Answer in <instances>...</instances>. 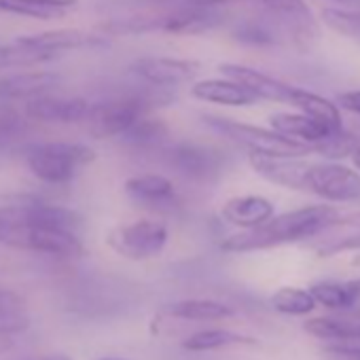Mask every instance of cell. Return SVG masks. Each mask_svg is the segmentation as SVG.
Returning a JSON list of instances; mask_svg holds the SVG:
<instances>
[{
	"mask_svg": "<svg viewBox=\"0 0 360 360\" xmlns=\"http://www.w3.org/2000/svg\"><path fill=\"white\" fill-rule=\"evenodd\" d=\"M290 106H295L297 110H301V112H305V115H311V117H316V119L328 123V125H330L333 129H337V131H343L339 108H337L330 100H326V98H322V96H318V94H314V91H307V89L297 87Z\"/></svg>",
	"mask_w": 360,
	"mask_h": 360,
	"instance_id": "cell-24",
	"label": "cell"
},
{
	"mask_svg": "<svg viewBox=\"0 0 360 360\" xmlns=\"http://www.w3.org/2000/svg\"><path fill=\"white\" fill-rule=\"evenodd\" d=\"M60 77L49 70H26L0 77V100H32L60 85Z\"/></svg>",
	"mask_w": 360,
	"mask_h": 360,
	"instance_id": "cell-16",
	"label": "cell"
},
{
	"mask_svg": "<svg viewBox=\"0 0 360 360\" xmlns=\"http://www.w3.org/2000/svg\"><path fill=\"white\" fill-rule=\"evenodd\" d=\"M311 295L318 305L328 309H347L360 299V280L349 282H318L311 288Z\"/></svg>",
	"mask_w": 360,
	"mask_h": 360,
	"instance_id": "cell-21",
	"label": "cell"
},
{
	"mask_svg": "<svg viewBox=\"0 0 360 360\" xmlns=\"http://www.w3.org/2000/svg\"><path fill=\"white\" fill-rule=\"evenodd\" d=\"M20 314H26L24 299L13 290L0 288V318L3 316H20Z\"/></svg>",
	"mask_w": 360,
	"mask_h": 360,
	"instance_id": "cell-30",
	"label": "cell"
},
{
	"mask_svg": "<svg viewBox=\"0 0 360 360\" xmlns=\"http://www.w3.org/2000/svg\"><path fill=\"white\" fill-rule=\"evenodd\" d=\"M75 7V0H0V11L34 18V20H56Z\"/></svg>",
	"mask_w": 360,
	"mask_h": 360,
	"instance_id": "cell-20",
	"label": "cell"
},
{
	"mask_svg": "<svg viewBox=\"0 0 360 360\" xmlns=\"http://www.w3.org/2000/svg\"><path fill=\"white\" fill-rule=\"evenodd\" d=\"M339 219L341 214L333 206H305L292 212L271 217L267 223L255 229H244L236 236H229L227 240H223L221 248L225 252L267 250V248H276L282 244H292V242L314 238L320 231L337 225Z\"/></svg>",
	"mask_w": 360,
	"mask_h": 360,
	"instance_id": "cell-1",
	"label": "cell"
},
{
	"mask_svg": "<svg viewBox=\"0 0 360 360\" xmlns=\"http://www.w3.org/2000/svg\"><path fill=\"white\" fill-rule=\"evenodd\" d=\"M167 238H169L167 227L161 221L142 219V221H136L129 225L115 227L108 233L106 242L123 259L146 261V259H153L163 252Z\"/></svg>",
	"mask_w": 360,
	"mask_h": 360,
	"instance_id": "cell-5",
	"label": "cell"
},
{
	"mask_svg": "<svg viewBox=\"0 0 360 360\" xmlns=\"http://www.w3.org/2000/svg\"><path fill=\"white\" fill-rule=\"evenodd\" d=\"M200 62L178 58H140L131 62L129 70L153 87H176L189 83L200 72Z\"/></svg>",
	"mask_w": 360,
	"mask_h": 360,
	"instance_id": "cell-9",
	"label": "cell"
},
{
	"mask_svg": "<svg viewBox=\"0 0 360 360\" xmlns=\"http://www.w3.org/2000/svg\"><path fill=\"white\" fill-rule=\"evenodd\" d=\"M167 314L178 320H195V322H206V320H225L236 314L233 307L212 301V299H185L172 303L167 307Z\"/></svg>",
	"mask_w": 360,
	"mask_h": 360,
	"instance_id": "cell-19",
	"label": "cell"
},
{
	"mask_svg": "<svg viewBox=\"0 0 360 360\" xmlns=\"http://www.w3.org/2000/svg\"><path fill=\"white\" fill-rule=\"evenodd\" d=\"M324 354H328L335 360H360V347H352V345H326Z\"/></svg>",
	"mask_w": 360,
	"mask_h": 360,
	"instance_id": "cell-31",
	"label": "cell"
},
{
	"mask_svg": "<svg viewBox=\"0 0 360 360\" xmlns=\"http://www.w3.org/2000/svg\"><path fill=\"white\" fill-rule=\"evenodd\" d=\"M303 191L335 204L356 202L360 200V174L335 161L309 163Z\"/></svg>",
	"mask_w": 360,
	"mask_h": 360,
	"instance_id": "cell-6",
	"label": "cell"
},
{
	"mask_svg": "<svg viewBox=\"0 0 360 360\" xmlns=\"http://www.w3.org/2000/svg\"><path fill=\"white\" fill-rule=\"evenodd\" d=\"M15 43L26 47V49L41 53L47 60H51L60 53H66V51H75V49H94V47H106L108 45V41L104 37H96V34L75 30V28L22 34L15 39Z\"/></svg>",
	"mask_w": 360,
	"mask_h": 360,
	"instance_id": "cell-8",
	"label": "cell"
},
{
	"mask_svg": "<svg viewBox=\"0 0 360 360\" xmlns=\"http://www.w3.org/2000/svg\"><path fill=\"white\" fill-rule=\"evenodd\" d=\"M98 360H125V358H98Z\"/></svg>",
	"mask_w": 360,
	"mask_h": 360,
	"instance_id": "cell-35",
	"label": "cell"
},
{
	"mask_svg": "<svg viewBox=\"0 0 360 360\" xmlns=\"http://www.w3.org/2000/svg\"><path fill=\"white\" fill-rule=\"evenodd\" d=\"M157 100L153 96H129L119 98L112 102L96 104L89 115V131L96 138H115L123 136L138 119L144 117V112L155 104Z\"/></svg>",
	"mask_w": 360,
	"mask_h": 360,
	"instance_id": "cell-7",
	"label": "cell"
},
{
	"mask_svg": "<svg viewBox=\"0 0 360 360\" xmlns=\"http://www.w3.org/2000/svg\"><path fill=\"white\" fill-rule=\"evenodd\" d=\"M252 343L257 341L242 333H233L227 328H206L187 337L183 341V347L189 352H208V349H219V347H229V345H252Z\"/></svg>",
	"mask_w": 360,
	"mask_h": 360,
	"instance_id": "cell-23",
	"label": "cell"
},
{
	"mask_svg": "<svg viewBox=\"0 0 360 360\" xmlns=\"http://www.w3.org/2000/svg\"><path fill=\"white\" fill-rule=\"evenodd\" d=\"M352 161H354V165L360 169V144L352 150Z\"/></svg>",
	"mask_w": 360,
	"mask_h": 360,
	"instance_id": "cell-33",
	"label": "cell"
},
{
	"mask_svg": "<svg viewBox=\"0 0 360 360\" xmlns=\"http://www.w3.org/2000/svg\"><path fill=\"white\" fill-rule=\"evenodd\" d=\"M191 96L195 100H202V102L221 104V106H236V108L252 106V104H257L261 100L244 83H240L236 79H229V77L200 81V83H195L191 87Z\"/></svg>",
	"mask_w": 360,
	"mask_h": 360,
	"instance_id": "cell-14",
	"label": "cell"
},
{
	"mask_svg": "<svg viewBox=\"0 0 360 360\" xmlns=\"http://www.w3.org/2000/svg\"><path fill=\"white\" fill-rule=\"evenodd\" d=\"M221 72L229 79H236L240 83H244L248 89H252L261 100H269V102H286L290 104L295 98L297 87L288 85L271 75H265L261 70H255L250 66H242V64H223Z\"/></svg>",
	"mask_w": 360,
	"mask_h": 360,
	"instance_id": "cell-12",
	"label": "cell"
},
{
	"mask_svg": "<svg viewBox=\"0 0 360 360\" xmlns=\"http://www.w3.org/2000/svg\"><path fill=\"white\" fill-rule=\"evenodd\" d=\"M221 217L240 229H255L274 217V204L263 195H238L223 204Z\"/></svg>",
	"mask_w": 360,
	"mask_h": 360,
	"instance_id": "cell-18",
	"label": "cell"
},
{
	"mask_svg": "<svg viewBox=\"0 0 360 360\" xmlns=\"http://www.w3.org/2000/svg\"><path fill=\"white\" fill-rule=\"evenodd\" d=\"M189 5H200V7H221V5H231V3H259L267 7L269 11L284 15L297 24H311V13L303 0H187Z\"/></svg>",
	"mask_w": 360,
	"mask_h": 360,
	"instance_id": "cell-22",
	"label": "cell"
},
{
	"mask_svg": "<svg viewBox=\"0 0 360 360\" xmlns=\"http://www.w3.org/2000/svg\"><path fill=\"white\" fill-rule=\"evenodd\" d=\"M335 3H345V5H354V3H358V0H335Z\"/></svg>",
	"mask_w": 360,
	"mask_h": 360,
	"instance_id": "cell-34",
	"label": "cell"
},
{
	"mask_svg": "<svg viewBox=\"0 0 360 360\" xmlns=\"http://www.w3.org/2000/svg\"><path fill=\"white\" fill-rule=\"evenodd\" d=\"M271 305L276 311H280L284 316H307L316 309L318 303H316L311 290L297 288V286H284L271 295Z\"/></svg>",
	"mask_w": 360,
	"mask_h": 360,
	"instance_id": "cell-25",
	"label": "cell"
},
{
	"mask_svg": "<svg viewBox=\"0 0 360 360\" xmlns=\"http://www.w3.org/2000/svg\"><path fill=\"white\" fill-rule=\"evenodd\" d=\"M169 163L185 176L191 178H208L219 172L221 155L208 146L195 142H180L169 148Z\"/></svg>",
	"mask_w": 360,
	"mask_h": 360,
	"instance_id": "cell-15",
	"label": "cell"
},
{
	"mask_svg": "<svg viewBox=\"0 0 360 360\" xmlns=\"http://www.w3.org/2000/svg\"><path fill=\"white\" fill-rule=\"evenodd\" d=\"M214 131L227 136L229 140L246 146L250 153L259 155H271V157H303L309 153H316V146L299 142L295 138H288L274 127H257L231 119H219V117H206L204 119Z\"/></svg>",
	"mask_w": 360,
	"mask_h": 360,
	"instance_id": "cell-3",
	"label": "cell"
},
{
	"mask_svg": "<svg viewBox=\"0 0 360 360\" xmlns=\"http://www.w3.org/2000/svg\"><path fill=\"white\" fill-rule=\"evenodd\" d=\"M91 104L83 98H56V96H39L28 100L26 115L28 119L43 123H79L87 121L91 115Z\"/></svg>",
	"mask_w": 360,
	"mask_h": 360,
	"instance_id": "cell-11",
	"label": "cell"
},
{
	"mask_svg": "<svg viewBox=\"0 0 360 360\" xmlns=\"http://www.w3.org/2000/svg\"><path fill=\"white\" fill-rule=\"evenodd\" d=\"M250 167L263 176L265 180L286 189L303 191L305 189V174L309 167V161H303L301 157H271V155H248Z\"/></svg>",
	"mask_w": 360,
	"mask_h": 360,
	"instance_id": "cell-10",
	"label": "cell"
},
{
	"mask_svg": "<svg viewBox=\"0 0 360 360\" xmlns=\"http://www.w3.org/2000/svg\"><path fill=\"white\" fill-rule=\"evenodd\" d=\"M125 193L131 202L148 208H163L176 202L172 180L161 174H142L125 180Z\"/></svg>",
	"mask_w": 360,
	"mask_h": 360,
	"instance_id": "cell-17",
	"label": "cell"
},
{
	"mask_svg": "<svg viewBox=\"0 0 360 360\" xmlns=\"http://www.w3.org/2000/svg\"><path fill=\"white\" fill-rule=\"evenodd\" d=\"M30 172L47 185H66L81 167L96 159V150L81 142H39L24 148Z\"/></svg>",
	"mask_w": 360,
	"mask_h": 360,
	"instance_id": "cell-2",
	"label": "cell"
},
{
	"mask_svg": "<svg viewBox=\"0 0 360 360\" xmlns=\"http://www.w3.org/2000/svg\"><path fill=\"white\" fill-rule=\"evenodd\" d=\"M269 123L276 131L288 136V138H295L299 142H305V144H311L316 146V153H318V144L341 134L337 129H333L328 123L311 117V115H305V112H278V115H271L269 117Z\"/></svg>",
	"mask_w": 360,
	"mask_h": 360,
	"instance_id": "cell-13",
	"label": "cell"
},
{
	"mask_svg": "<svg viewBox=\"0 0 360 360\" xmlns=\"http://www.w3.org/2000/svg\"><path fill=\"white\" fill-rule=\"evenodd\" d=\"M41 62H47V60L41 53L18 45L15 41L11 45H0V68L34 66V64H41Z\"/></svg>",
	"mask_w": 360,
	"mask_h": 360,
	"instance_id": "cell-29",
	"label": "cell"
},
{
	"mask_svg": "<svg viewBox=\"0 0 360 360\" xmlns=\"http://www.w3.org/2000/svg\"><path fill=\"white\" fill-rule=\"evenodd\" d=\"M0 242L11 248L32 250V252H41V255L64 257V259L83 255V244L75 231L15 223V221H7V219H5V225L0 227Z\"/></svg>",
	"mask_w": 360,
	"mask_h": 360,
	"instance_id": "cell-4",
	"label": "cell"
},
{
	"mask_svg": "<svg viewBox=\"0 0 360 360\" xmlns=\"http://www.w3.org/2000/svg\"><path fill=\"white\" fill-rule=\"evenodd\" d=\"M165 136V125L159 119H138L121 138L127 144L134 146H146V144H155Z\"/></svg>",
	"mask_w": 360,
	"mask_h": 360,
	"instance_id": "cell-28",
	"label": "cell"
},
{
	"mask_svg": "<svg viewBox=\"0 0 360 360\" xmlns=\"http://www.w3.org/2000/svg\"><path fill=\"white\" fill-rule=\"evenodd\" d=\"M322 22L337 34L360 41V9H324Z\"/></svg>",
	"mask_w": 360,
	"mask_h": 360,
	"instance_id": "cell-27",
	"label": "cell"
},
{
	"mask_svg": "<svg viewBox=\"0 0 360 360\" xmlns=\"http://www.w3.org/2000/svg\"><path fill=\"white\" fill-rule=\"evenodd\" d=\"M339 104H341L343 108H347V110L360 115V89L341 94V96H339Z\"/></svg>",
	"mask_w": 360,
	"mask_h": 360,
	"instance_id": "cell-32",
	"label": "cell"
},
{
	"mask_svg": "<svg viewBox=\"0 0 360 360\" xmlns=\"http://www.w3.org/2000/svg\"><path fill=\"white\" fill-rule=\"evenodd\" d=\"M305 330L324 341H347L360 337V328L337 318H311L305 322Z\"/></svg>",
	"mask_w": 360,
	"mask_h": 360,
	"instance_id": "cell-26",
	"label": "cell"
}]
</instances>
